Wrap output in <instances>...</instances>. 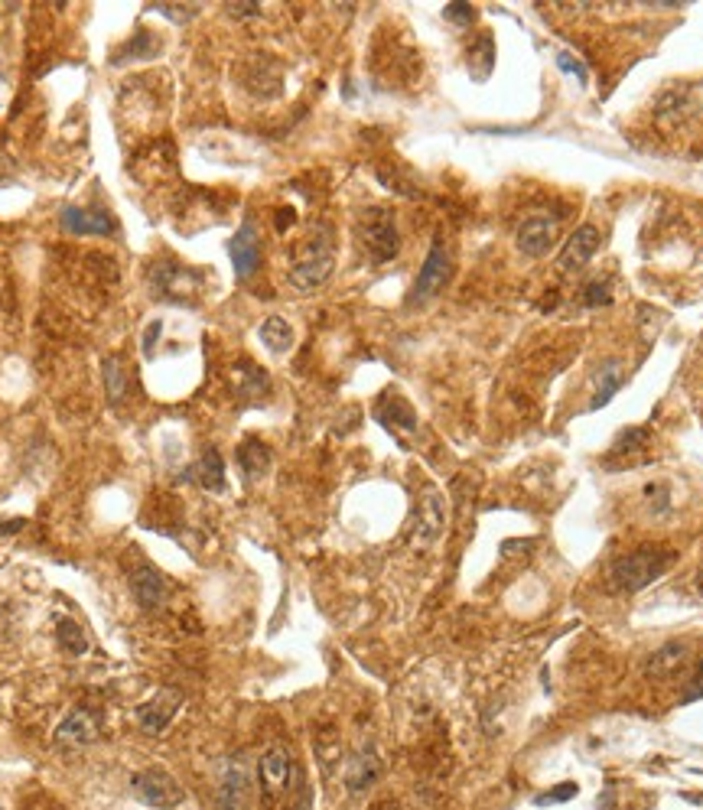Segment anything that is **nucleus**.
Instances as JSON below:
<instances>
[{"label":"nucleus","mask_w":703,"mask_h":810,"mask_svg":"<svg viewBox=\"0 0 703 810\" xmlns=\"http://www.w3.org/2000/svg\"><path fill=\"white\" fill-rule=\"evenodd\" d=\"M557 66H561L567 75H573V79H576V82H580V85L590 82V72H586V66H583V62H580V59H573L570 52H557Z\"/></svg>","instance_id":"obj_27"},{"label":"nucleus","mask_w":703,"mask_h":810,"mask_svg":"<svg viewBox=\"0 0 703 810\" xmlns=\"http://www.w3.org/2000/svg\"><path fill=\"white\" fill-rule=\"evenodd\" d=\"M576 784L573 781H563L561 788H554V791H547V794H540L538 797V804H563V801H570V797H576Z\"/></svg>","instance_id":"obj_30"},{"label":"nucleus","mask_w":703,"mask_h":810,"mask_svg":"<svg viewBox=\"0 0 703 810\" xmlns=\"http://www.w3.org/2000/svg\"><path fill=\"white\" fill-rule=\"evenodd\" d=\"M228 10H232L235 16H255V14H257L255 4H232V7H228Z\"/></svg>","instance_id":"obj_32"},{"label":"nucleus","mask_w":703,"mask_h":810,"mask_svg":"<svg viewBox=\"0 0 703 810\" xmlns=\"http://www.w3.org/2000/svg\"><path fill=\"white\" fill-rule=\"evenodd\" d=\"M257 335H261V342L268 345L274 355H287V352L293 349V326L284 316H268V320L261 322V329H257Z\"/></svg>","instance_id":"obj_19"},{"label":"nucleus","mask_w":703,"mask_h":810,"mask_svg":"<svg viewBox=\"0 0 703 810\" xmlns=\"http://www.w3.org/2000/svg\"><path fill=\"white\" fill-rule=\"evenodd\" d=\"M128 586H131V593H134L137 603H141V609L160 612L166 603H170V586H166V580L150 563L131 566Z\"/></svg>","instance_id":"obj_11"},{"label":"nucleus","mask_w":703,"mask_h":810,"mask_svg":"<svg viewBox=\"0 0 703 810\" xmlns=\"http://www.w3.org/2000/svg\"><path fill=\"white\" fill-rule=\"evenodd\" d=\"M622 381H625V372H622L619 362L603 364V368H599V374H596V394H593V401H590V410L606 407V404L613 401L615 391L622 387Z\"/></svg>","instance_id":"obj_22"},{"label":"nucleus","mask_w":703,"mask_h":810,"mask_svg":"<svg viewBox=\"0 0 703 810\" xmlns=\"http://www.w3.org/2000/svg\"><path fill=\"white\" fill-rule=\"evenodd\" d=\"M674 563V551L667 547H638L609 566V586L615 593H642Z\"/></svg>","instance_id":"obj_2"},{"label":"nucleus","mask_w":703,"mask_h":810,"mask_svg":"<svg viewBox=\"0 0 703 810\" xmlns=\"http://www.w3.org/2000/svg\"><path fill=\"white\" fill-rule=\"evenodd\" d=\"M62 228L68 235H111L118 228L111 216H108L105 208H75L68 205L62 212Z\"/></svg>","instance_id":"obj_15"},{"label":"nucleus","mask_w":703,"mask_h":810,"mask_svg":"<svg viewBox=\"0 0 703 810\" xmlns=\"http://www.w3.org/2000/svg\"><path fill=\"white\" fill-rule=\"evenodd\" d=\"M443 528H446V501H443V495L436 489H424L417 511H414L411 543L417 551H426V547H434L443 537Z\"/></svg>","instance_id":"obj_6"},{"label":"nucleus","mask_w":703,"mask_h":810,"mask_svg":"<svg viewBox=\"0 0 703 810\" xmlns=\"http://www.w3.org/2000/svg\"><path fill=\"white\" fill-rule=\"evenodd\" d=\"M690 661V645L687 641H667L665 647H658L648 661V677L655 680H665V677H674L684 664Z\"/></svg>","instance_id":"obj_18"},{"label":"nucleus","mask_w":703,"mask_h":810,"mask_svg":"<svg viewBox=\"0 0 703 810\" xmlns=\"http://www.w3.org/2000/svg\"><path fill=\"white\" fill-rule=\"evenodd\" d=\"M101 732V716L89 707H79L56 726V745L59 749H82L91 745Z\"/></svg>","instance_id":"obj_10"},{"label":"nucleus","mask_w":703,"mask_h":810,"mask_svg":"<svg viewBox=\"0 0 703 810\" xmlns=\"http://www.w3.org/2000/svg\"><path fill=\"white\" fill-rule=\"evenodd\" d=\"M56 641H59L62 651H66V655H72V657H82L85 651H89V635H85L82 625L72 622V618H59Z\"/></svg>","instance_id":"obj_24"},{"label":"nucleus","mask_w":703,"mask_h":810,"mask_svg":"<svg viewBox=\"0 0 703 810\" xmlns=\"http://www.w3.org/2000/svg\"><path fill=\"white\" fill-rule=\"evenodd\" d=\"M215 810H251V768L245 755H232L218 768Z\"/></svg>","instance_id":"obj_5"},{"label":"nucleus","mask_w":703,"mask_h":810,"mask_svg":"<svg viewBox=\"0 0 703 810\" xmlns=\"http://www.w3.org/2000/svg\"><path fill=\"white\" fill-rule=\"evenodd\" d=\"M374 414H378V420H382V424L388 426V430H394V433H414V430H417V414H414V407L404 401V397L397 394V391H388V394L378 401Z\"/></svg>","instance_id":"obj_17"},{"label":"nucleus","mask_w":703,"mask_h":810,"mask_svg":"<svg viewBox=\"0 0 703 810\" xmlns=\"http://www.w3.org/2000/svg\"><path fill=\"white\" fill-rule=\"evenodd\" d=\"M449 274H453V264H449V251L440 245V241H434V247H430V254H426V260H424V268H420L417 280H414L411 303H424V300L436 297V293L446 287Z\"/></svg>","instance_id":"obj_9"},{"label":"nucleus","mask_w":703,"mask_h":810,"mask_svg":"<svg viewBox=\"0 0 703 810\" xmlns=\"http://www.w3.org/2000/svg\"><path fill=\"white\" fill-rule=\"evenodd\" d=\"M443 14H446V20H453V23H472V20H476V10H472L469 4H449Z\"/></svg>","instance_id":"obj_31"},{"label":"nucleus","mask_w":703,"mask_h":810,"mask_svg":"<svg viewBox=\"0 0 703 810\" xmlns=\"http://www.w3.org/2000/svg\"><path fill=\"white\" fill-rule=\"evenodd\" d=\"M596 247H599V228L596 225H580V228L563 241L557 264H561V270H580L583 264H590Z\"/></svg>","instance_id":"obj_14"},{"label":"nucleus","mask_w":703,"mask_h":810,"mask_svg":"<svg viewBox=\"0 0 703 810\" xmlns=\"http://www.w3.org/2000/svg\"><path fill=\"white\" fill-rule=\"evenodd\" d=\"M287 810H313V788H310V781L303 778V772H297V778H293V794Z\"/></svg>","instance_id":"obj_26"},{"label":"nucleus","mask_w":703,"mask_h":810,"mask_svg":"<svg viewBox=\"0 0 703 810\" xmlns=\"http://www.w3.org/2000/svg\"><path fill=\"white\" fill-rule=\"evenodd\" d=\"M238 378H241V384H238L241 394H264V391L270 387L268 374H264L257 364H238Z\"/></svg>","instance_id":"obj_25"},{"label":"nucleus","mask_w":703,"mask_h":810,"mask_svg":"<svg viewBox=\"0 0 703 810\" xmlns=\"http://www.w3.org/2000/svg\"><path fill=\"white\" fill-rule=\"evenodd\" d=\"M648 439V430H642V426H635V430L629 433H622L619 439H615V453H632V449H642L638 443H645Z\"/></svg>","instance_id":"obj_28"},{"label":"nucleus","mask_w":703,"mask_h":810,"mask_svg":"<svg viewBox=\"0 0 703 810\" xmlns=\"http://www.w3.org/2000/svg\"><path fill=\"white\" fill-rule=\"evenodd\" d=\"M297 778V765L293 755L284 742H274L264 749V755L257 759V784L268 804H274L278 797H284L290 791V781Z\"/></svg>","instance_id":"obj_4"},{"label":"nucleus","mask_w":703,"mask_h":810,"mask_svg":"<svg viewBox=\"0 0 703 810\" xmlns=\"http://www.w3.org/2000/svg\"><path fill=\"white\" fill-rule=\"evenodd\" d=\"M355 235H359L362 247H365L372 264H388L401 251V235H397V222L388 208H365L355 222Z\"/></svg>","instance_id":"obj_3"},{"label":"nucleus","mask_w":703,"mask_h":810,"mask_svg":"<svg viewBox=\"0 0 703 810\" xmlns=\"http://www.w3.org/2000/svg\"><path fill=\"white\" fill-rule=\"evenodd\" d=\"M382 772L384 765L378 759V749L374 745H362L349 759V768H345V788H349V794H365V791H372L378 784Z\"/></svg>","instance_id":"obj_12"},{"label":"nucleus","mask_w":703,"mask_h":810,"mask_svg":"<svg viewBox=\"0 0 703 810\" xmlns=\"http://www.w3.org/2000/svg\"><path fill=\"white\" fill-rule=\"evenodd\" d=\"M609 300H613V293H609V287L603 280L586 283V293H583V303L586 306H603V303H609Z\"/></svg>","instance_id":"obj_29"},{"label":"nucleus","mask_w":703,"mask_h":810,"mask_svg":"<svg viewBox=\"0 0 703 810\" xmlns=\"http://www.w3.org/2000/svg\"><path fill=\"white\" fill-rule=\"evenodd\" d=\"M332 268H336V238H332V228L330 225H313L310 235L303 238V245L293 254L290 283L303 293L320 290L322 283L332 277Z\"/></svg>","instance_id":"obj_1"},{"label":"nucleus","mask_w":703,"mask_h":810,"mask_svg":"<svg viewBox=\"0 0 703 810\" xmlns=\"http://www.w3.org/2000/svg\"><path fill=\"white\" fill-rule=\"evenodd\" d=\"M193 472H195V482L203 485L205 491H225V462L218 449H205Z\"/></svg>","instance_id":"obj_21"},{"label":"nucleus","mask_w":703,"mask_h":810,"mask_svg":"<svg viewBox=\"0 0 703 810\" xmlns=\"http://www.w3.org/2000/svg\"><path fill=\"white\" fill-rule=\"evenodd\" d=\"M557 235V225L551 218H524L521 228H518L515 241H518V251H524L528 258H540V254L551 251V241Z\"/></svg>","instance_id":"obj_16"},{"label":"nucleus","mask_w":703,"mask_h":810,"mask_svg":"<svg viewBox=\"0 0 703 810\" xmlns=\"http://www.w3.org/2000/svg\"><path fill=\"white\" fill-rule=\"evenodd\" d=\"M228 258H232L235 274L241 280H247L257 270V264H261V238H257V228L251 222H245L235 231V238L228 241Z\"/></svg>","instance_id":"obj_13"},{"label":"nucleus","mask_w":703,"mask_h":810,"mask_svg":"<svg viewBox=\"0 0 703 810\" xmlns=\"http://www.w3.org/2000/svg\"><path fill=\"white\" fill-rule=\"evenodd\" d=\"M101 378H105V391H108V397H111L114 404L128 397L131 372H128V362H124V358H118V355L105 358V362H101Z\"/></svg>","instance_id":"obj_20"},{"label":"nucleus","mask_w":703,"mask_h":810,"mask_svg":"<svg viewBox=\"0 0 703 810\" xmlns=\"http://www.w3.org/2000/svg\"><path fill=\"white\" fill-rule=\"evenodd\" d=\"M180 710H183V693L163 687V690H157L134 710V720L147 736H163L166 729H170V722L180 716Z\"/></svg>","instance_id":"obj_8"},{"label":"nucleus","mask_w":703,"mask_h":810,"mask_svg":"<svg viewBox=\"0 0 703 810\" xmlns=\"http://www.w3.org/2000/svg\"><path fill=\"white\" fill-rule=\"evenodd\" d=\"M134 794L141 797L143 804H150V807L166 810L183 804L186 791H183L180 781L173 778L170 772H163V768H143V772L134 774Z\"/></svg>","instance_id":"obj_7"},{"label":"nucleus","mask_w":703,"mask_h":810,"mask_svg":"<svg viewBox=\"0 0 703 810\" xmlns=\"http://www.w3.org/2000/svg\"><path fill=\"white\" fill-rule=\"evenodd\" d=\"M238 466L245 468L247 479H261L270 468V449L257 439H245L238 447Z\"/></svg>","instance_id":"obj_23"}]
</instances>
